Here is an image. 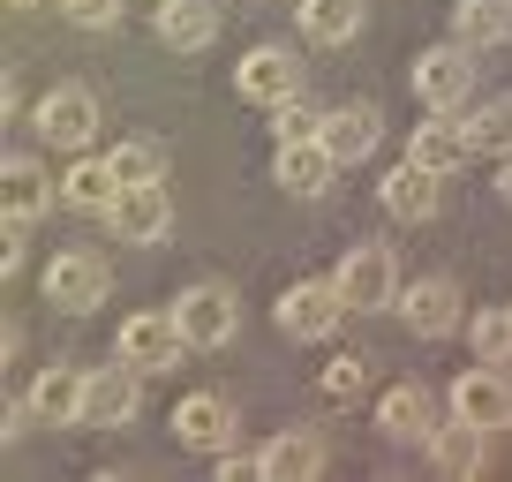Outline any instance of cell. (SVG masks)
<instances>
[{"label":"cell","mask_w":512,"mask_h":482,"mask_svg":"<svg viewBox=\"0 0 512 482\" xmlns=\"http://www.w3.org/2000/svg\"><path fill=\"white\" fill-rule=\"evenodd\" d=\"M38 294H46L61 317H91L113 294V264L98 257V249H61V257L46 264V279H38Z\"/></svg>","instance_id":"obj_1"},{"label":"cell","mask_w":512,"mask_h":482,"mask_svg":"<svg viewBox=\"0 0 512 482\" xmlns=\"http://www.w3.org/2000/svg\"><path fill=\"white\" fill-rule=\"evenodd\" d=\"M53 204V189H46V174H38V159L31 151H16L8 159V174H0V211H8V249H0V272H16L23 264V234L38 226V211Z\"/></svg>","instance_id":"obj_2"},{"label":"cell","mask_w":512,"mask_h":482,"mask_svg":"<svg viewBox=\"0 0 512 482\" xmlns=\"http://www.w3.org/2000/svg\"><path fill=\"white\" fill-rule=\"evenodd\" d=\"M332 279H339V294H347V309H392L400 302V264H392L384 241H354Z\"/></svg>","instance_id":"obj_3"},{"label":"cell","mask_w":512,"mask_h":482,"mask_svg":"<svg viewBox=\"0 0 512 482\" xmlns=\"http://www.w3.org/2000/svg\"><path fill=\"white\" fill-rule=\"evenodd\" d=\"M415 91L430 113H452L475 98V46H460V38H445V46H430L415 61Z\"/></svg>","instance_id":"obj_4"},{"label":"cell","mask_w":512,"mask_h":482,"mask_svg":"<svg viewBox=\"0 0 512 482\" xmlns=\"http://www.w3.org/2000/svg\"><path fill=\"white\" fill-rule=\"evenodd\" d=\"M136 400H144V370H136V362H106V370L83 377L76 430H121V422L136 415Z\"/></svg>","instance_id":"obj_5"},{"label":"cell","mask_w":512,"mask_h":482,"mask_svg":"<svg viewBox=\"0 0 512 482\" xmlns=\"http://www.w3.org/2000/svg\"><path fill=\"white\" fill-rule=\"evenodd\" d=\"M121 362H136V370H174L181 354H189V339H181V324H174V309H136V317L121 324Z\"/></svg>","instance_id":"obj_6"},{"label":"cell","mask_w":512,"mask_h":482,"mask_svg":"<svg viewBox=\"0 0 512 482\" xmlns=\"http://www.w3.org/2000/svg\"><path fill=\"white\" fill-rule=\"evenodd\" d=\"M113 241H128V249H151V241L174 234V196H166V181H144V189H121L113 196Z\"/></svg>","instance_id":"obj_7"},{"label":"cell","mask_w":512,"mask_h":482,"mask_svg":"<svg viewBox=\"0 0 512 482\" xmlns=\"http://www.w3.org/2000/svg\"><path fill=\"white\" fill-rule=\"evenodd\" d=\"M234 91L256 98V106H287V98H302V61H294V46H249L234 68Z\"/></svg>","instance_id":"obj_8"},{"label":"cell","mask_w":512,"mask_h":482,"mask_svg":"<svg viewBox=\"0 0 512 482\" xmlns=\"http://www.w3.org/2000/svg\"><path fill=\"white\" fill-rule=\"evenodd\" d=\"M279 324H287L294 339H332L339 324H347V294H339V279H302V287L279 294Z\"/></svg>","instance_id":"obj_9"},{"label":"cell","mask_w":512,"mask_h":482,"mask_svg":"<svg viewBox=\"0 0 512 482\" xmlns=\"http://www.w3.org/2000/svg\"><path fill=\"white\" fill-rule=\"evenodd\" d=\"M452 415L475 422V430H512V377L497 370V362L460 370V377H452Z\"/></svg>","instance_id":"obj_10"},{"label":"cell","mask_w":512,"mask_h":482,"mask_svg":"<svg viewBox=\"0 0 512 482\" xmlns=\"http://www.w3.org/2000/svg\"><path fill=\"white\" fill-rule=\"evenodd\" d=\"M38 136H46V144H61V151H83L91 144V129H98V98L83 91V83H53L46 98H38Z\"/></svg>","instance_id":"obj_11"},{"label":"cell","mask_w":512,"mask_h":482,"mask_svg":"<svg viewBox=\"0 0 512 482\" xmlns=\"http://www.w3.org/2000/svg\"><path fill=\"white\" fill-rule=\"evenodd\" d=\"M174 324H181V339H189V347H226V339H234V324H241V309H234V294H226V287H211V279H204V287H189V294H181V302H174Z\"/></svg>","instance_id":"obj_12"},{"label":"cell","mask_w":512,"mask_h":482,"mask_svg":"<svg viewBox=\"0 0 512 482\" xmlns=\"http://www.w3.org/2000/svg\"><path fill=\"white\" fill-rule=\"evenodd\" d=\"M437 204H445V174H430L422 159H400L392 174H384V211L400 226H430Z\"/></svg>","instance_id":"obj_13"},{"label":"cell","mask_w":512,"mask_h":482,"mask_svg":"<svg viewBox=\"0 0 512 482\" xmlns=\"http://www.w3.org/2000/svg\"><path fill=\"white\" fill-rule=\"evenodd\" d=\"M460 287H452V279H415V287H400V317L415 324V339H452L460 332Z\"/></svg>","instance_id":"obj_14"},{"label":"cell","mask_w":512,"mask_h":482,"mask_svg":"<svg viewBox=\"0 0 512 482\" xmlns=\"http://www.w3.org/2000/svg\"><path fill=\"white\" fill-rule=\"evenodd\" d=\"M377 136H384V106L377 98H354V106L324 113V151H332L339 166H362L369 151H377Z\"/></svg>","instance_id":"obj_15"},{"label":"cell","mask_w":512,"mask_h":482,"mask_svg":"<svg viewBox=\"0 0 512 482\" xmlns=\"http://www.w3.org/2000/svg\"><path fill=\"white\" fill-rule=\"evenodd\" d=\"M377 430L400 437V445H430L437 437V392L430 385H392L377 400Z\"/></svg>","instance_id":"obj_16"},{"label":"cell","mask_w":512,"mask_h":482,"mask_svg":"<svg viewBox=\"0 0 512 482\" xmlns=\"http://www.w3.org/2000/svg\"><path fill=\"white\" fill-rule=\"evenodd\" d=\"M151 31H159V46H174V53H204L211 38H219V0H159Z\"/></svg>","instance_id":"obj_17"},{"label":"cell","mask_w":512,"mask_h":482,"mask_svg":"<svg viewBox=\"0 0 512 482\" xmlns=\"http://www.w3.org/2000/svg\"><path fill=\"white\" fill-rule=\"evenodd\" d=\"M174 437L189 452H219V445H234V407L219 400V392H189V400L174 407Z\"/></svg>","instance_id":"obj_18"},{"label":"cell","mask_w":512,"mask_h":482,"mask_svg":"<svg viewBox=\"0 0 512 482\" xmlns=\"http://www.w3.org/2000/svg\"><path fill=\"white\" fill-rule=\"evenodd\" d=\"M407 159H422L430 174H460V166L475 159V136H467V121H452V113H430L415 129V144H407Z\"/></svg>","instance_id":"obj_19"},{"label":"cell","mask_w":512,"mask_h":482,"mask_svg":"<svg viewBox=\"0 0 512 482\" xmlns=\"http://www.w3.org/2000/svg\"><path fill=\"white\" fill-rule=\"evenodd\" d=\"M422 452H430L437 475H482V467H490V430H475V422L452 415V422H437V437Z\"/></svg>","instance_id":"obj_20"},{"label":"cell","mask_w":512,"mask_h":482,"mask_svg":"<svg viewBox=\"0 0 512 482\" xmlns=\"http://www.w3.org/2000/svg\"><path fill=\"white\" fill-rule=\"evenodd\" d=\"M332 174H339V159L324 151V136H317V144H279V159H272V181L294 189V196H324Z\"/></svg>","instance_id":"obj_21"},{"label":"cell","mask_w":512,"mask_h":482,"mask_svg":"<svg viewBox=\"0 0 512 482\" xmlns=\"http://www.w3.org/2000/svg\"><path fill=\"white\" fill-rule=\"evenodd\" d=\"M324 475V437L317 430H279L264 445V482H309Z\"/></svg>","instance_id":"obj_22"},{"label":"cell","mask_w":512,"mask_h":482,"mask_svg":"<svg viewBox=\"0 0 512 482\" xmlns=\"http://www.w3.org/2000/svg\"><path fill=\"white\" fill-rule=\"evenodd\" d=\"M113 196H121V181H113V159H76L61 174V204L68 211H91V219H106Z\"/></svg>","instance_id":"obj_23"},{"label":"cell","mask_w":512,"mask_h":482,"mask_svg":"<svg viewBox=\"0 0 512 482\" xmlns=\"http://www.w3.org/2000/svg\"><path fill=\"white\" fill-rule=\"evenodd\" d=\"M452 38L475 46V53L505 46L512 38V0H460V8H452Z\"/></svg>","instance_id":"obj_24"},{"label":"cell","mask_w":512,"mask_h":482,"mask_svg":"<svg viewBox=\"0 0 512 482\" xmlns=\"http://www.w3.org/2000/svg\"><path fill=\"white\" fill-rule=\"evenodd\" d=\"M83 377L91 370H46L31 385V407H38V422H53V430H68V422L83 415Z\"/></svg>","instance_id":"obj_25"},{"label":"cell","mask_w":512,"mask_h":482,"mask_svg":"<svg viewBox=\"0 0 512 482\" xmlns=\"http://www.w3.org/2000/svg\"><path fill=\"white\" fill-rule=\"evenodd\" d=\"M302 31L309 46H347L362 31V0H302Z\"/></svg>","instance_id":"obj_26"},{"label":"cell","mask_w":512,"mask_h":482,"mask_svg":"<svg viewBox=\"0 0 512 482\" xmlns=\"http://www.w3.org/2000/svg\"><path fill=\"white\" fill-rule=\"evenodd\" d=\"M113 181H121V189H144V181H166V151L151 144V136H128V144H113Z\"/></svg>","instance_id":"obj_27"},{"label":"cell","mask_w":512,"mask_h":482,"mask_svg":"<svg viewBox=\"0 0 512 482\" xmlns=\"http://www.w3.org/2000/svg\"><path fill=\"white\" fill-rule=\"evenodd\" d=\"M467 136H475V151H490V159H512V98H490V106H475Z\"/></svg>","instance_id":"obj_28"},{"label":"cell","mask_w":512,"mask_h":482,"mask_svg":"<svg viewBox=\"0 0 512 482\" xmlns=\"http://www.w3.org/2000/svg\"><path fill=\"white\" fill-rule=\"evenodd\" d=\"M467 339H475L482 362H512V309H475Z\"/></svg>","instance_id":"obj_29"},{"label":"cell","mask_w":512,"mask_h":482,"mask_svg":"<svg viewBox=\"0 0 512 482\" xmlns=\"http://www.w3.org/2000/svg\"><path fill=\"white\" fill-rule=\"evenodd\" d=\"M317 385H324V400L347 407V400H362V392H369V362H362V354H332Z\"/></svg>","instance_id":"obj_30"},{"label":"cell","mask_w":512,"mask_h":482,"mask_svg":"<svg viewBox=\"0 0 512 482\" xmlns=\"http://www.w3.org/2000/svg\"><path fill=\"white\" fill-rule=\"evenodd\" d=\"M272 136H279V144H317L324 113L309 106V98H287V106H272Z\"/></svg>","instance_id":"obj_31"},{"label":"cell","mask_w":512,"mask_h":482,"mask_svg":"<svg viewBox=\"0 0 512 482\" xmlns=\"http://www.w3.org/2000/svg\"><path fill=\"white\" fill-rule=\"evenodd\" d=\"M68 23H83V31H106L113 16H121V0H61Z\"/></svg>","instance_id":"obj_32"},{"label":"cell","mask_w":512,"mask_h":482,"mask_svg":"<svg viewBox=\"0 0 512 482\" xmlns=\"http://www.w3.org/2000/svg\"><path fill=\"white\" fill-rule=\"evenodd\" d=\"M249 475H264V452H219V482H249Z\"/></svg>","instance_id":"obj_33"},{"label":"cell","mask_w":512,"mask_h":482,"mask_svg":"<svg viewBox=\"0 0 512 482\" xmlns=\"http://www.w3.org/2000/svg\"><path fill=\"white\" fill-rule=\"evenodd\" d=\"M497 204H505V211H512V159H505V166H497Z\"/></svg>","instance_id":"obj_34"},{"label":"cell","mask_w":512,"mask_h":482,"mask_svg":"<svg viewBox=\"0 0 512 482\" xmlns=\"http://www.w3.org/2000/svg\"><path fill=\"white\" fill-rule=\"evenodd\" d=\"M8 8H38V0H8Z\"/></svg>","instance_id":"obj_35"}]
</instances>
